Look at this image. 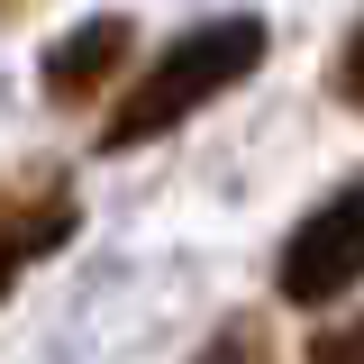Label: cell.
I'll return each mask as SVG.
<instances>
[{
  "label": "cell",
  "mask_w": 364,
  "mask_h": 364,
  "mask_svg": "<svg viewBox=\"0 0 364 364\" xmlns=\"http://www.w3.org/2000/svg\"><path fill=\"white\" fill-rule=\"evenodd\" d=\"M255 64H264V18H255V9H237V18H210V28L173 37L128 91H119V109L100 119V146H109V155H128V146L173 136L182 119H200L219 91H237Z\"/></svg>",
  "instance_id": "cell-1"
},
{
  "label": "cell",
  "mask_w": 364,
  "mask_h": 364,
  "mask_svg": "<svg viewBox=\"0 0 364 364\" xmlns=\"http://www.w3.org/2000/svg\"><path fill=\"white\" fill-rule=\"evenodd\" d=\"M355 282H364V173L337 182L310 219L282 237V264H273V291H282L291 310H328V301L355 291Z\"/></svg>",
  "instance_id": "cell-2"
},
{
  "label": "cell",
  "mask_w": 364,
  "mask_h": 364,
  "mask_svg": "<svg viewBox=\"0 0 364 364\" xmlns=\"http://www.w3.org/2000/svg\"><path fill=\"white\" fill-rule=\"evenodd\" d=\"M82 228V200H73V173L64 164H18L0 173V301L28 264H46L55 246H73Z\"/></svg>",
  "instance_id": "cell-3"
},
{
  "label": "cell",
  "mask_w": 364,
  "mask_h": 364,
  "mask_svg": "<svg viewBox=\"0 0 364 364\" xmlns=\"http://www.w3.org/2000/svg\"><path fill=\"white\" fill-rule=\"evenodd\" d=\"M136 55V28L119 18V9H100V18H82V28H64V37L46 46V100L55 109H91L100 91L128 73Z\"/></svg>",
  "instance_id": "cell-4"
},
{
  "label": "cell",
  "mask_w": 364,
  "mask_h": 364,
  "mask_svg": "<svg viewBox=\"0 0 364 364\" xmlns=\"http://www.w3.org/2000/svg\"><path fill=\"white\" fill-rule=\"evenodd\" d=\"M191 364H273V337H264V318H228L219 337L200 346Z\"/></svg>",
  "instance_id": "cell-5"
},
{
  "label": "cell",
  "mask_w": 364,
  "mask_h": 364,
  "mask_svg": "<svg viewBox=\"0 0 364 364\" xmlns=\"http://www.w3.org/2000/svg\"><path fill=\"white\" fill-rule=\"evenodd\" d=\"M310 364H364V318H346V328H318V337H310Z\"/></svg>",
  "instance_id": "cell-6"
},
{
  "label": "cell",
  "mask_w": 364,
  "mask_h": 364,
  "mask_svg": "<svg viewBox=\"0 0 364 364\" xmlns=\"http://www.w3.org/2000/svg\"><path fill=\"white\" fill-rule=\"evenodd\" d=\"M337 100H346V109H364V18L346 28V46H337Z\"/></svg>",
  "instance_id": "cell-7"
},
{
  "label": "cell",
  "mask_w": 364,
  "mask_h": 364,
  "mask_svg": "<svg viewBox=\"0 0 364 364\" xmlns=\"http://www.w3.org/2000/svg\"><path fill=\"white\" fill-rule=\"evenodd\" d=\"M0 9H9V0H0Z\"/></svg>",
  "instance_id": "cell-8"
}]
</instances>
